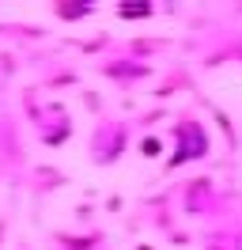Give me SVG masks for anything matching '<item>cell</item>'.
Masks as SVG:
<instances>
[{
    "mask_svg": "<svg viewBox=\"0 0 242 250\" xmlns=\"http://www.w3.org/2000/svg\"><path fill=\"white\" fill-rule=\"evenodd\" d=\"M140 152H144V156H159V152H163V141H159V137H144Z\"/></svg>",
    "mask_w": 242,
    "mask_h": 250,
    "instance_id": "cell-1",
    "label": "cell"
},
{
    "mask_svg": "<svg viewBox=\"0 0 242 250\" xmlns=\"http://www.w3.org/2000/svg\"><path fill=\"white\" fill-rule=\"evenodd\" d=\"M121 16H125V19H129V16H151V4H125Z\"/></svg>",
    "mask_w": 242,
    "mask_h": 250,
    "instance_id": "cell-2",
    "label": "cell"
},
{
    "mask_svg": "<svg viewBox=\"0 0 242 250\" xmlns=\"http://www.w3.org/2000/svg\"><path fill=\"white\" fill-rule=\"evenodd\" d=\"M57 12H60V16H87L91 8H87V4H76V8H68V4H60Z\"/></svg>",
    "mask_w": 242,
    "mask_h": 250,
    "instance_id": "cell-3",
    "label": "cell"
},
{
    "mask_svg": "<svg viewBox=\"0 0 242 250\" xmlns=\"http://www.w3.org/2000/svg\"><path fill=\"white\" fill-rule=\"evenodd\" d=\"M136 250H151V247H136Z\"/></svg>",
    "mask_w": 242,
    "mask_h": 250,
    "instance_id": "cell-4",
    "label": "cell"
}]
</instances>
